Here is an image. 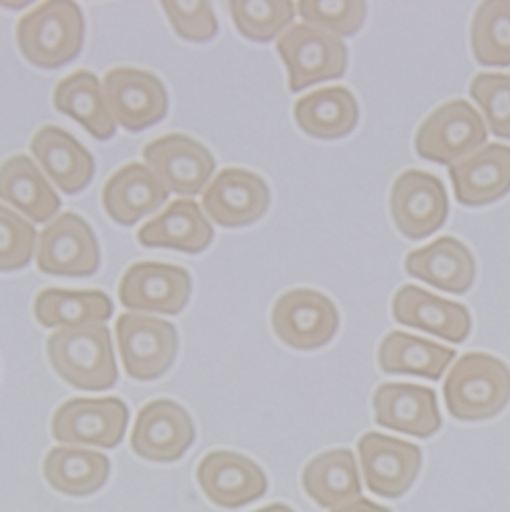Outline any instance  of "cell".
<instances>
[{
	"mask_svg": "<svg viewBox=\"0 0 510 512\" xmlns=\"http://www.w3.org/2000/svg\"><path fill=\"white\" fill-rule=\"evenodd\" d=\"M45 351L54 372L78 390L105 392L119 380L111 331L100 323L54 331Z\"/></svg>",
	"mask_w": 510,
	"mask_h": 512,
	"instance_id": "1",
	"label": "cell"
},
{
	"mask_svg": "<svg viewBox=\"0 0 510 512\" xmlns=\"http://www.w3.org/2000/svg\"><path fill=\"white\" fill-rule=\"evenodd\" d=\"M86 21L76 3H41L17 23V45L25 60L41 70L74 62L84 47Z\"/></svg>",
	"mask_w": 510,
	"mask_h": 512,
	"instance_id": "2",
	"label": "cell"
},
{
	"mask_svg": "<svg viewBox=\"0 0 510 512\" xmlns=\"http://www.w3.org/2000/svg\"><path fill=\"white\" fill-rule=\"evenodd\" d=\"M447 411L457 421H484L510 402V368L490 353H466L443 384Z\"/></svg>",
	"mask_w": 510,
	"mask_h": 512,
	"instance_id": "3",
	"label": "cell"
},
{
	"mask_svg": "<svg viewBox=\"0 0 510 512\" xmlns=\"http://www.w3.org/2000/svg\"><path fill=\"white\" fill-rule=\"evenodd\" d=\"M488 139V127L468 100H449L435 109L419 127L415 137L423 160L455 166L474 156Z\"/></svg>",
	"mask_w": 510,
	"mask_h": 512,
	"instance_id": "4",
	"label": "cell"
},
{
	"mask_svg": "<svg viewBox=\"0 0 510 512\" xmlns=\"http://www.w3.org/2000/svg\"><path fill=\"white\" fill-rule=\"evenodd\" d=\"M276 51L288 70V88L292 92L341 78L349 62L343 39L306 23L286 29L278 37Z\"/></svg>",
	"mask_w": 510,
	"mask_h": 512,
	"instance_id": "5",
	"label": "cell"
},
{
	"mask_svg": "<svg viewBox=\"0 0 510 512\" xmlns=\"http://www.w3.org/2000/svg\"><path fill=\"white\" fill-rule=\"evenodd\" d=\"M129 408L121 398H70L51 419V435L70 447H117L127 433Z\"/></svg>",
	"mask_w": 510,
	"mask_h": 512,
	"instance_id": "6",
	"label": "cell"
},
{
	"mask_svg": "<svg viewBox=\"0 0 510 512\" xmlns=\"http://www.w3.org/2000/svg\"><path fill=\"white\" fill-rule=\"evenodd\" d=\"M115 329L121 362L129 378L151 382L174 366L178 329L172 323L143 313H123Z\"/></svg>",
	"mask_w": 510,
	"mask_h": 512,
	"instance_id": "7",
	"label": "cell"
},
{
	"mask_svg": "<svg viewBox=\"0 0 510 512\" xmlns=\"http://www.w3.org/2000/svg\"><path fill=\"white\" fill-rule=\"evenodd\" d=\"M272 329L292 349H319L339 329L337 306L329 296L311 288L288 290L274 302Z\"/></svg>",
	"mask_w": 510,
	"mask_h": 512,
	"instance_id": "8",
	"label": "cell"
},
{
	"mask_svg": "<svg viewBox=\"0 0 510 512\" xmlns=\"http://www.w3.org/2000/svg\"><path fill=\"white\" fill-rule=\"evenodd\" d=\"M37 268L49 276L88 278L100 268V245L92 227L76 213L58 215L39 233Z\"/></svg>",
	"mask_w": 510,
	"mask_h": 512,
	"instance_id": "9",
	"label": "cell"
},
{
	"mask_svg": "<svg viewBox=\"0 0 510 512\" xmlns=\"http://www.w3.org/2000/svg\"><path fill=\"white\" fill-rule=\"evenodd\" d=\"M102 90L115 123L131 133L158 125L170 109L164 82L147 70L113 68L102 80Z\"/></svg>",
	"mask_w": 510,
	"mask_h": 512,
	"instance_id": "10",
	"label": "cell"
},
{
	"mask_svg": "<svg viewBox=\"0 0 510 512\" xmlns=\"http://www.w3.org/2000/svg\"><path fill=\"white\" fill-rule=\"evenodd\" d=\"M143 160L168 192L182 198L200 194L217 170L213 153L200 141L182 133H170L147 143Z\"/></svg>",
	"mask_w": 510,
	"mask_h": 512,
	"instance_id": "11",
	"label": "cell"
},
{
	"mask_svg": "<svg viewBox=\"0 0 510 512\" xmlns=\"http://www.w3.org/2000/svg\"><path fill=\"white\" fill-rule=\"evenodd\" d=\"M196 427L182 404L168 398L147 402L131 433V449L147 462L172 464L192 447Z\"/></svg>",
	"mask_w": 510,
	"mask_h": 512,
	"instance_id": "12",
	"label": "cell"
},
{
	"mask_svg": "<svg viewBox=\"0 0 510 512\" xmlns=\"http://www.w3.org/2000/svg\"><path fill=\"white\" fill-rule=\"evenodd\" d=\"M390 213L398 231L408 239L437 233L449 215L445 184L423 170L402 172L390 190Z\"/></svg>",
	"mask_w": 510,
	"mask_h": 512,
	"instance_id": "13",
	"label": "cell"
},
{
	"mask_svg": "<svg viewBox=\"0 0 510 512\" xmlns=\"http://www.w3.org/2000/svg\"><path fill=\"white\" fill-rule=\"evenodd\" d=\"M192 294L190 274L172 264L139 262L121 278L119 300L133 313L180 315Z\"/></svg>",
	"mask_w": 510,
	"mask_h": 512,
	"instance_id": "14",
	"label": "cell"
},
{
	"mask_svg": "<svg viewBox=\"0 0 510 512\" xmlns=\"http://www.w3.org/2000/svg\"><path fill=\"white\" fill-rule=\"evenodd\" d=\"M196 482L219 508H241L260 500L268 490L264 470L243 453L217 449L204 455L196 468Z\"/></svg>",
	"mask_w": 510,
	"mask_h": 512,
	"instance_id": "15",
	"label": "cell"
},
{
	"mask_svg": "<svg viewBox=\"0 0 510 512\" xmlns=\"http://www.w3.org/2000/svg\"><path fill=\"white\" fill-rule=\"evenodd\" d=\"M357 451L368 490L384 498L406 494L421 472L423 451L415 443L366 433L357 441Z\"/></svg>",
	"mask_w": 510,
	"mask_h": 512,
	"instance_id": "16",
	"label": "cell"
},
{
	"mask_svg": "<svg viewBox=\"0 0 510 512\" xmlns=\"http://www.w3.org/2000/svg\"><path fill=\"white\" fill-rule=\"evenodd\" d=\"M202 209L221 227H245L268 213L270 188L258 174L243 168H225L204 190Z\"/></svg>",
	"mask_w": 510,
	"mask_h": 512,
	"instance_id": "17",
	"label": "cell"
},
{
	"mask_svg": "<svg viewBox=\"0 0 510 512\" xmlns=\"http://www.w3.org/2000/svg\"><path fill=\"white\" fill-rule=\"evenodd\" d=\"M374 419L380 427L429 439L441 429V413L433 390L417 384L390 382L374 394Z\"/></svg>",
	"mask_w": 510,
	"mask_h": 512,
	"instance_id": "18",
	"label": "cell"
},
{
	"mask_svg": "<svg viewBox=\"0 0 510 512\" xmlns=\"http://www.w3.org/2000/svg\"><path fill=\"white\" fill-rule=\"evenodd\" d=\"M392 315L404 327L421 329L449 343H464L472 331V317L464 304L439 298L413 284L396 292Z\"/></svg>",
	"mask_w": 510,
	"mask_h": 512,
	"instance_id": "19",
	"label": "cell"
},
{
	"mask_svg": "<svg viewBox=\"0 0 510 512\" xmlns=\"http://www.w3.org/2000/svg\"><path fill=\"white\" fill-rule=\"evenodd\" d=\"M31 153L47 178L64 194L82 192L94 178L92 153L62 127H41L31 139Z\"/></svg>",
	"mask_w": 510,
	"mask_h": 512,
	"instance_id": "20",
	"label": "cell"
},
{
	"mask_svg": "<svg viewBox=\"0 0 510 512\" xmlns=\"http://www.w3.org/2000/svg\"><path fill=\"white\" fill-rule=\"evenodd\" d=\"M168 196L170 192L158 176L147 166L135 162L119 168L107 180L102 188V207L115 223L131 227L158 213L168 202Z\"/></svg>",
	"mask_w": 510,
	"mask_h": 512,
	"instance_id": "21",
	"label": "cell"
},
{
	"mask_svg": "<svg viewBox=\"0 0 510 512\" xmlns=\"http://www.w3.org/2000/svg\"><path fill=\"white\" fill-rule=\"evenodd\" d=\"M455 198L466 207H484L510 192V147L490 143L449 168Z\"/></svg>",
	"mask_w": 510,
	"mask_h": 512,
	"instance_id": "22",
	"label": "cell"
},
{
	"mask_svg": "<svg viewBox=\"0 0 510 512\" xmlns=\"http://www.w3.org/2000/svg\"><path fill=\"white\" fill-rule=\"evenodd\" d=\"M406 272L443 292L464 294L476 280V260L468 245L455 237H441L415 249L404 260Z\"/></svg>",
	"mask_w": 510,
	"mask_h": 512,
	"instance_id": "23",
	"label": "cell"
},
{
	"mask_svg": "<svg viewBox=\"0 0 510 512\" xmlns=\"http://www.w3.org/2000/svg\"><path fill=\"white\" fill-rule=\"evenodd\" d=\"M0 200L31 223H51L62 207L54 186L25 153H15L0 164Z\"/></svg>",
	"mask_w": 510,
	"mask_h": 512,
	"instance_id": "24",
	"label": "cell"
},
{
	"mask_svg": "<svg viewBox=\"0 0 510 512\" xmlns=\"http://www.w3.org/2000/svg\"><path fill=\"white\" fill-rule=\"evenodd\" d=\"M215 229L200 211V204L190 198H178L168 209L147 221L137 231L143 247H168L184 253H200L213 243Z\"/></svg>",
	"mask_w": 510,
	"mask_h": 512,
	"instance_id": "25",
	"label": "cell"
},
{
	"mask_svg": "<svg viewBox=\"0 0 510 512\" xmlns=\"http://www.w3.org/2000/svg\"><path fill=\"white\" fill-rule=\"evenodd\" d=\"M109 476V457L86 447L58 445L43 459L45 482L64 496H92L109 482Z\"/></svg>",
	"mask_w": 510,
	"mask_h": 512,
	"instance_id": "26",
	"label": "cell"
},
{
	"mask_svg": "<svg viewBox=\"0 0 510 512\" xmlns=\"http://www.w3.org/2000/svg\"><path fill=\"white\" fill-rule=\"evenodd\" d=\"M302 486L311 500L329 512L362 498L360 472L349 449H331L311 459L302 472Z\"/></svg>",
	"mask_w": 510,
	"mask_h": 512,
	"instance_id": "27",
	"label": "cell"
},
{
	"mask_svg": "<svg viewBox=\"0 0 510 512\" xmlns=\"http://www.w3.org/2000/svg\"><path fill=\"white\" fill-rule=\"evenodd\" d=\"M294 121L311 137L341 139L357 127L360 105L345 86H327L296 100Z\"/></svg>",
	"mask_w": 510,
	"mask_h": 512,
	"instance_id": "28",
	"label": "cell"
},
{
	"mask_svg": "<svg viewBox=\"0 0 510 512\" xmlns=\"http://www.w3.org/2000/svg\"><path fill=\"white\" fill-rule=\"evenodd\" d=\"M54 107L78 121L94 139L107 141L117 133V123L109 111L105 90L96 74L78 70L62 78L54 90Z\"/></svg>",
	"mask_w": 510,
	"mask_h": 512,
	"instance_id": "29",
	"label": "cell"
},
{
	"mask_svg": "<svg viewBox=\"0 0 510 512\" xmlns=\"http://www.w3.org/2000/svg\"><path fill=\"white\" fill-rule=\"evenodd\" d=\"M33 313L45 329L105 325L113 317V300L100 290L45 288L33 302Z\"/></svg>",
	"mask_w": 510,
	"mask_h": 512,
	"instance_id": "30",
	"label": "cell"
},
{
	"mask_svg": "<svg viewBox=\"0 0 510 512\" xmlns=\"http://www.w3.org/2000/svg\"><path fill=\"white\" fill-rule=\"evenodd\" d=\"M453 360L455 349L402 331L388 333L378 349V364L386 374L441 380Z\"/></svg>",
	"mask_w": 510,
	"mask_h": 512,
	"instance_id": "31",
	"label": "cell"
},
{
	"mask_svg": "<svg viewBox=\"0 0 510 512\" xmlns=\"http://www.w3.org/2000/svg\"><path fill=\"white\" fill-rule=\"evenodd\" d=\"M472 51L486 68L510 66V3H482L472 21Z\"/></svg>",
	"mask_w": 510,
	"mask_h": 512,
	"instance_id": "32",
	"label": "cell"
},
{
	"mask_svg": "<svg viewBox=\"0 0 510 512\" xmlns=\"http://www.w3.org/2000/svg\"><path fill=\"white\" fill-rule=\"evenodd\" d=\"M227 11L237 27V31L258 43H266L284 33L292 25L296 5L290 0H272V3H229Z\"/></svg>",
	"mask_w": 510,
	"mask_h": 512,
	"instance_id": "33",
	"label": "cell"
},
{
	"mask_svg": "<svg viewBox=\"0 0 510 512\" xmlns=\"http://www.w3.org/2000/svg\"><path fill=\"white\" fill-rule=\"evenodd\" d=\"M37 251V231L31 221L0 204V272L23 270Z\"/></svg>",
	"mask_w": 510,
	"mask_h": 512,
	"instance_id": "34",
	"label": "cell"
},
{
	"mask_svg": "<svg viewBox=\"0 0 510 512\" xmlns=\"http://www.w3.org/2000/svg\"><path fill=\"white\" fill-rule=\"evenodd\" d=\"M298 15L311 27L335 37H351L362 29L368 7L366 3H325V0H302Z\"/></svg>",
	"mask_w": 510,
	"mask_h": 512,
	"instance_id": "35",
	"label": "cell"
},
{
	"mask_svg": "<svg viewBox=\"0 0 510 512\" xmlns=\"http://www.w3.org/2000/svg\"><path fill=\"white\" fill-rule=\"evenodd\" d=\"M470 96L480 105L490 131L510 139V76L478 74L470 84Z\"/></svg>",
	"mask_w": 510,
	"mask_h": 512,
	"instance_id": "36",
	"label": "cell"
},
{
	"mask_svg": "<svg viewBox=\"0 0 510 512\" xmlns=\"http://www.w3.org/2000/svg\"><path fill=\"white\" fill-rule=\"evenodd\" d=\"M174 31L194 43H207L217 37L219 23L211 3H162Z\"/></svg>",
	"mask_w": 510,
	"mask_h": 512,
	"instance_id": "37",
	"label": "cell"
},
{
	"mask_svg": "<svg viewBox=\"0 0 510 512\" xmlns=\"http://www.w3.org/2000/svg\"><path fill=\"white\" fill-rule=\"evenodd\" d=\"M331 512H392V510L386 508V506H380V504H376V502H372V500L360 498V500H355V502H351V504H345V506H341V508H335V510H331Z\"/></svg>",
	"mask_w": 510,
	"mask_h": 512,
	"instance_id": "38",
	"label": "cell"
},
{
	"mask_svg": "<svg viewBox=\"0 0 510 512\" xmlns=\"http://www.w3.org/2000/svg\"><path fill=\"white\" fill-rule=\"evenodd\" d=\"M253 512H294L288 504H270V506H266V508H260V510H253Z\"/></svg>",
	"mask_w": 510,
	"mask_h": 512,
	"instance_id": "39",
	"label": "cell"
}]
</instances>
